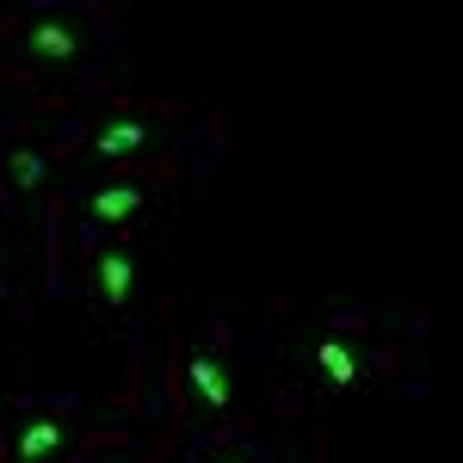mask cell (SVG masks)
I'll return each instance as SVG.
<instances>
[{
    "label": "cell",
    "mask_w": 463,
    "mask_h": 463,
    "mask_svg": "<svg viewBox=\"0 0 463 463\" xmlns=\"http://www.w3.org/2000/svg\"><path fill=\"white\" fill-rule=\"evenodd\" d=\"M25 43H32V56H43V62H69L74 50H80V43H74V32L62 25V19H37Z\"/></svg>",
    "instance_id": "cell-5"
},
{
    "label": "cell",
    "mask_w": 463,
    "mask_h": 463,
    "mask_svg": "<svg viewBox=\"0 0 463 463\" xmlns=\"http://www.w3.org/2000/svg\"><path fill=\"white\" fill-rule=\"evenodd\" d=\"M143 143H148V130L137 118H118L106 130H93V155H99V161H124V155H137Z\"/></svg>",
    "instance_id": "cell-4"
},
{
    "label": "cell",
    "mask_w": 463,
    "mask_h": 463,
    "mask_svg": "<svg viewBox=\"0 0 463 463\" xmlns=\"http://www.w3.org/2000/svg\"><path fill=\"white\" fill-rule=\"evenodd\" d=\"M56 445H62V427L56 420H32V427L19 432V463H43Z\"/></svg>",
    "instance_id": "cell-7"
},
{
    "label": "cell",
    "mask_w": 463,
    "mask_h": 463,
    "mask_svg": "<svg viewBox=\"0 0 463 463\" xmlns=\"http://www.w3.org/2000/svg\"><path fill=\"white\" fill-rule=\"evenodd\" d=\"M316 364H321V377H327V383H353V377H358V358H353L346 340H321Z\"/></svg>",
    "instance_id": "cell-6"
},
{
    "label": "cell",
    "mask_w": 463,
    "mask_h": 463,
    "mask_svg": "<svg viewBox=\"0 0 463 463\" xmlns=\"http://www.w3.org/2000/svg\"><path fill=\"white\" fill-rule=\"evenodd\" d=\"M148 204V185H106V192H93V204H87V216L93 222H130V216Z\"/></svg>",
    "instance_id": "cell-2"
},
{
    "label": "cell",
    "mask_w": 463,
    "mask_h": 463,
    "mask_svg": "<svg viewBox=\"0 0 463 463\" xmlns=\"http://www.w3.org/2000/svg\"><path fill=\"white\" fill-rule=\"evenodd\" d=\"M130 285H137V253L130 248H99L93 253V290H99V303H130Z\"/></svg>",
    "instance_id": "cell-1"
},
{
    "label": "cell",
    "mask_w": 463,
    "mask_h": 463,
    "mask_svg": "<svg viewBox=\"0 0 463 463\" xmlns=\"http://www.w3.org/2000/svg\"><path fill=\"white\" fill-rule=\"evenodd\" d=\"M185 377H192V390H198L204 408H229V371H222V358H216V353H192Z\"/></svg>",
    "instance_id": "cell-3"
},
{
    "label": "cell",
    "mask_w": 463,
    "mask_h": 463,
    "mask_svg": "<svg viewBox=\"0 0 463 463\" xmlns=\"http://www.w3.org/2000/svg\"><path fill=\"white\" fill-rule=\"evenodd\" d=\"M6 174H13V185H19V192H37V185H43V155L13 148V155H6Z\"/></svg>",
    "instance_id": "cell-8"
}]
</instances>
